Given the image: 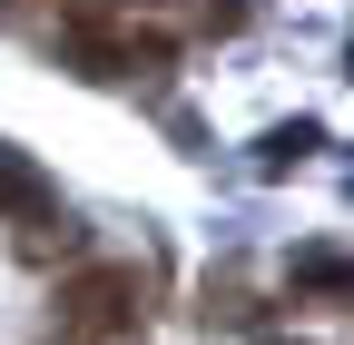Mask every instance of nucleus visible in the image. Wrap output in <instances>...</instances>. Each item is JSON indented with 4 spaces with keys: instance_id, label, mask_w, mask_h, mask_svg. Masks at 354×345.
I'll use <instances>...</instances> for the list:
<instances>
[{
    "instance_id": "7",
    "label": "nucleus",
    "mask_w": 354,
    "mask_h": 345,
    "mask_svg": "<svg viewBox=\"0 0 354 345\" xmlns=\"http://www.w3.org/2000/svg\"><path fill=\"white\" fill-rule=\"evenodd\" d=\"M266 345H295V335H266Z\"/></svg>"
},
{
    "instance_id": "5",
    "label": "nucleus",
    "mask_w": 354,
    "mask_h": 345,
    "mask_svg": "<svg viewBox=\"0 0 354 345\" xmlns=\"http://www.w3.org/2000/svg\"><path fill=\"white\" fill-rule=\"evenodd\" d=\"M305 148H315V128H276V139H266V168H295Z\"/></svg>"
},
{
    "instance_id": "6",
    "label": "nucleus",
    "mask_w": 354,
    "mask_h": 345,
    "mask_svg": "<svg viewBox=\"0 0 354 345\" xmlns=\"http://www.w3.org/2000/svg\"><path fill=\"white\" fill-rule=\"evenodd\" d=\"M118 10H158V0H118Z\"/></svg>"
},
{
    "instance_id": "1",
    "label": "nucleus",
    "mask_w": 354,
    "mask_h": 345,
    "mask_svg": "<svg viewBox=\"0 0 354 345\" xmlns=\"http://www.w3.org/2000/svg\"><path fill=\"white\" fill-rule=\"evenodd\" d=\"M148 326V276L138 267H79L59 286V335L69 345H128Z\"/></svg>"
},
{
    "instance_id": "2",
    "label": "nucleus",
    "mask_w": 354,
    "mask_h": 345,
    "mask_svg": "<svg viewBox=\"0 0 354 345\" xmlns=\"http://www.w3.org/2000/svg\"><path fill=\"white\" fill-rule=\"evenodd\" d=\"M59 50L79 79H128V69H167V39H138L118 0H69L59 10Z\"/></svg>"
},
{
    "instance_id": "3",
    "label": "nucleus",
    "mask_w": 354,
    "mask_h": 345,
    "mask_svg": "<svg viewBox=\"0 0 354 345\" xmlns=\"http://www.w3.org/2000/svg\"><path fill=\"white\" fill-rule=\"evenodd\" d=\"M50 168H39L30 148H10V139H0V218H10V227H39V218H50Z\"/></svg>"
},
{
    "instance_id": "4",
    "label": "nucleus",
    "mask_w": 354,
    "mask_h": 345,
    "mask_svg": "<svg viewBox=\"0 0 354 345\" xmlns=\"http://www.w3.org/2000/svg\"><path fill=\"white\" fill-rule=\"evenodd\" d=\"M295 286H315V296H344V247H305V256H295Z\"/></svg>"
}]
</instances>
